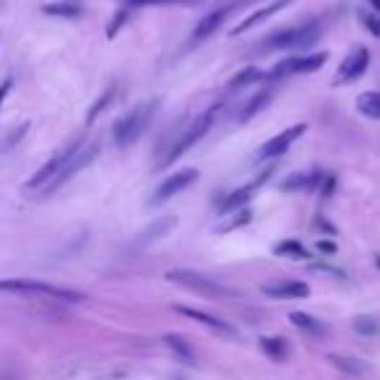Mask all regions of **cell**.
I'll list each match as a JSON object with an SVG mask.
<instances>
[{"label": "cell", "instance_id": "obj_12", "mask_svg": "<svg viewBox=\"0 0 380 380\" xmlns=\"http://www.w3.org/2000/svg\"><path fill=\"white\" fill-rule=\"evenodd\" d=\"M237 6H240V3H227V6H219L216 11L206 13V16L201 18L198 24H196V29L190 32V44H201V42H206L208 37H214L216 29L224 24L227 16H229V13H232Z\"/></svg>", "mask_w": 380, "mask_h": 380}, {"label": "cell", "instance_id": "obj_30", "mask_svg": "<svg viewBox=\"0 0 380 380\" xmlns=\"http://www.w3.org/2000/svg\"><path fill=\"white\" fill-rule=\"evenodd\" d=\"M115 99V89H107V91H104L102 96H99V99H96V104L94 107H91V110H89V115H87V122H94L96 118H99V113H102V110H107V104L113 102Z\"/></svg>", "mask_w": 380, "mask_h": 380}, {"label": "cell", "instance_id": "obj_32", "mask_svg": "<svg viewBox=\"0 0 380 380\" xmlns=\"http://www.w3.org/2000/svg\"><path fill=\"white\" fill-rule=\"evenodd\" d=\"M125 18H128V11H120L118 16H115V24H110V29H107V37L113 39L115 34H118V29H120L122 24H125Z\"/></svg>", "mask_w": 380, "mask_h": 380}, {"label": "cell", "instance_id": "obj_16", "mask_svg": "<svg viewBox=\"0 0 380 380\" xmlns=\"http://www.w3.org/2000/svg\"><path fill=\"white\" fill-rule=\"evenodd\" d=\"M271 99H274V91H271V89H263V91H258L255 96H251V99H248V102L240 107V113H237V122L253 120V118H255L260 110H266Z\"/></svg>", "mask_w": 380, "mask_h": 380}, {"label": "cell", "instance_id": "obj_15", "mask_svg": "<svg viewBox=\"0 0 380 380\" xmlns=\"http://www.w3.org/2000/svg\"><path fill=\"white\" fill-rule=\"evenodd\" d=\"M292 0H271L268 6H263V8H258L255 13H251V16L245 18V21H240V24L234 26L232 29V37H237V34H245L248 29H253L255 24H260V21H266L268 16H274V13H279L281 8H286Z\"/></svg>", "mask_w": 380, "mask_h": 380}, {"label": "cell", "instance_id": "obj_7", "mask_svg": "<svg viewBox=\"0 0 380 380\" xmlns=\"http://www.w3.org/2000/svg\"><path fill=\"white\" fill-rule=\"evenodd\" d=\"M81 144H84V141H73V144H68L65 148H61L55 156H50V159H47V162H44V165L39 167L29 180H26V190H32V193L39 190V193H44V188L58 177V172L65 167V162H68L70 156L76 154V148L81 146Z\"/></svg>", "mask_w": 380, "mask_h": 380}, {"label": "cell", "instance_id": "obj_2", "mask_svg": "<svg viewBox=\"0 0 380 380\" xmlns=\"http://www.w3.org/2000/svg\"><path fill=\"white\" fill-rule=\"evenodd\" d=\"M320 37V24L318 21H305V24L289 26L284 32L266 37V42L260 44V52H279V50H308L318 42Z\"/></svg>", "mask_w": 380, "mask_h": 380}, {"label": "cell", "instance_id": "obj_3", "mask_svg": "<svg viewBox=\"0 0 380 380\" xmlns=\"http://www.w3.org/2000/svg\"><path fill=\"white\" fill-rule=\"evenodd\" d=\"M216 115H219V104H214V107H208L206 113L203 115H198L196 120L190 122L188 128H185V133H182L180 139H175L172 144H170V148H167V154L162 156V162L156 167H170L172 162H177L185 151H190V148L196 146L203 136H206L208 130H211V125H214V120H216Z\"/></svg>", "mask_w": 380, "mask_h": 380}, {"label": "cell", "instance_id": "obj_11", "mask_svg": "<svg viewBox=\"0 0 380 380\" xmlns=\"http://www.w3.org/2000/svg\"><path fill=\"white\" fill-rule=\"evenodd\" d=\"M305 130H308V125H305V122H297V125H292V128L281 130L279 136L268 139L266 144L258 148V159H260V162H268V159H279V156L284 154L286 148L292 146L294 141L303 136Z\"/></svg>", "mask_w": 380, "mask_h": 380}, {"label": "cell", "instance_id": "obj_10", "mask_svg": "<svg viewBox=\"0 0 380 380\" xmlns=\"http://www.w3.org/2000/svg\"><path fill=\"white\" fill-rule=\"evenodd\" d=\"M198 177H201L198 170H180V172H175L172 177H167V180L156 188V193L151 196V206H162L165 201L175 198L177 193L188 190L193 182L198 180Z\"/></svg>", "mask_w": 380, "mask_h": 380}, {"label": "cell", "instance_id": "obj_21", "mask_svg": "<svg viewBox=\"0 0 380 380\" xmlns=\"http://www.w3.org/2000/svg\"><path fill=\"white\" fill-rule=\"evenodd\" d=\"M323 175L320 172H300V175H289L284 182H281V190L292 193V190H310L315 185H320Z\"/></svg>", "mask_w": 380, "mask_h": 380}, {"label": "cell", "instance_id": "obj_18", "mask_svg": "<svg viewBox=\"0 0 380 380\" xmlns=\"http://www.w3.org/2000/svg\"><path fill=\"white\" fill-rule=\"evenodd\" d=\"M260 349H263V355L268 360H274V362H286L289 360V341L281 336H263L260 338Z\"/></svg>", "mask_w": 380, "mask_h": 380}, {"label": "cell", "instance_id": "obj_24", "mask_svg": "<svg viewBox=\"0 0 380 380\" xmlns=\"http://www.w3.org/2000/svg\"><path fill=\"white\" fill-rule=\"evenodd\" d=\"M177 224V216H167V219H159L156 224H151L146 232L141 234V245H148V242H156L159 237H165V234L172 232V227Z\"/></svg>", "mask_w": 380, "mask_h": 380}, {"label": "cell", "instance_id": "obj_9", "mask_svg": "<svg viewBox=\"0 0 380 380\" xmlns=\"http://www.w3.org/2000/svg\"><path fill=\"white\" fill-rule=\"evenodd\" d=\"M370 65V50L367 47H352L349 55H346L341 65H338L336 76H334V87H341V84H355L357 78L365 76V70Z\"/></svg>", "mask_w": 380, "mask_h": 380}, {"label": "cell", "instance_id": "obj_33", "mask_svg": "<svg viewBox=\"0 0 380 380\" xmlns=\"http://www.w3.org/2000/svg\"><path fill=\"white\" fill-rule=\"evenodd\" d=\"M362 18H365V26L370 29L372 34L380 37V16H370V13H367V16H362Z\"/></svg>", "mask_w": 380, "mask_h": 380}, {"label": "cell", "instance_id": "obj_29", "mask_svg": "<svg viewBox=\"0 0 380 380\" xmlns=\"http://www.w3.org/2000/svg\"><path fill=\"white\" fill-rule=\"evenodd\" d=\"M133 8H144V6H201L203 0H125Z\"/></svg>", "mask_w": 380, "mask_h": 380}, {"label": "cell", "instance_id": "obj_36", "mask_svg": "<svg viewBox=\"0 0 380 380\" xmlns=\"http://www.w3.org/2000/svg\"><path fill=\"white\" fill-rule=\"evenodd\" d=\"M367 3H370V6H372L375 11H380V0H367Z\"/></svg>", "mask_w": 380, "mask_h": 380}, {"label": "cell", "instance_id": "obj_4", "mask_svg": "<svg viewBox=\"0 0 380 380\" xmlns=\"http://www.w3.org/2000/svg\"><path fill=\"white\" fill-rule=\"evenodd\" d=\"M167 281L182 286V289H190V292H198L203 297H214V300H229V297H237L234 289L224 286L222 281L206 277V274H198L193 268H175V271H167L165 274Z\"/></svg>", "mask_w": 380, "mask_h": 380}, {"label": "cell", "instance_id": "obj_1", "mask_svg": "<svg viewBox=\"0 0 380 380\" xmlns=\"http://www.w3.org/2000/svg\"><path fill=\"white\" fill-rule=\"evenodd\" d=\"M156 110H159V102H156V99H148V102L136 104V107L128 110L122 118H118V122L113 125L115 146L128 148L130 144H136V141L144 136V130L148 128V122H151Z\"/></svg>", "mask_w": 380, "mask_h": 380}, {"label": "cell", "instance_id": "obj_14", "mask_svg": "<svg viewBox=\"0 0 380 380\" xmlns=\"http://www.w3.org/2000/svg\"><path fill=\"white\" fill-rule=\"evenodd\" d=\"M263 294L274 300H305L310 294V286L305 281H281V284H266Z\"/></svg>", "mask_w": 380, "mask_h": 380}, {"label": "cell", "instance_id": "obj_6", "mask_svg": "<svg viewBox=\"0 0 380 380\" xmlns=\"http://www.w3.org/2000/svg\"><path fill=\"white\" fill-rule=\"evenodd\" d=\"M326 61H329V52L292 55V58H286V61H279L263 78H266V81H281V78L297 76V73H312V70H318Z\"/></svg>", "mask_w": 380, "mask_h": 380}, {"label": "cell", "instance_id": "obj_5", "mask_svg": "<svg viewBox=\"0 0 380 380\" xmlns=\"http://www.w3.org/2000/svg\"><path fill=\"white\" fill-rule=\"evenodd\" d=\"M0 292L11 294H29V297H47V300H61V303H81L84 294L63 286H52L34 279H0Z\"/></svg>", "mask_w": 380, "mask_h": 380}, {"label": "cell", "instance_id": "obj_34", "mask_svg": "<svg viewBox=\"0 0 380 380\" xmlns=\"http://www.w3.org/2000/svg\"><path fill=\"white\" fill-rule=\"evenodd\" d=\"M11 87H13V81H11V78H6V81L0 84V110H3V102H6V96H8Z\"/></svg>", "mask_w": 380, "mask_h": 380}, {"label": "cell", "instance_id": "obj_26", "mask_svg": "<svg viewBox=\"0 0 380 380\" xmlns=\"http://www.w3.org/2000/svg\"><path fill=\"white\" fill-rule=\"evenodd\" d=\"M274 255H281V258H294V260H300V258H308V251L303 248V242H297V240H284V242H279L277 248H274Z\"/></svg>", "mask_w": 380, "mask_h": 380}, {"label": "cell", "instance_id": "obj_17", "mask_svg": "<svg viewBox=\"0 0 380 380\" xmlns=\"http://www.w3.org/2000/svg\"><path fill=\"white\" fill-rule=\"evenodd\" d=\"M329 362L334 365L336 370L344 372V375H349V378H362V375L370 372V367H367L362 360L349 357V355H329Z\"/></svg>", "mask_w": 380, "mask_h": 380}, {"label": "cell", "instance_id": "obj_35", "mask_svg": "<svg viewBox=\"0 0 380 380\" xmlns=\"http://www.w3.org/2000/svg\"><path fill=\"white\" fill-rule=\"evenodd\" d=\"M318 251H320V253H329V255H334V253H336V245H334V242H318Z\"/></svg>", "mask_w": 380, "mask_h": 380}, {"label": "cell", "instance_id": "obj_31", "mask_svg": "<svg viewBox=\"0 0 380 380\" xmlns=\"http://www.w3.org/2000/svg\"><path fill=\"white\" fill-rule=\"evenodd\" d=\"M251 222V208H240V214L234 216V219H229L224 227H222V232H229V229H237V227L248 224Z\"/></svg>", "mask_w": 380, "mask_h": 380}, {"label": "cell", "instance_id": "obj_27", "mask_svg": "<svg viewBox=\"0 0 380 380\" xmlns=\"http://www.w3.org/2000/svg\"><path fill=\"white\" fill-rule=\"evenodd\" d=\"M266 76L263 70H258V68H245V70H240L237 76H232V81H229V89H245V87H251V84H255V81H260V78Z\"/></svg>", "mask_w": 380, "mask_h": 380}, {"label": "cell", "instance_id": "obj_19", "mask_svg": "<svg viewBox=\"0 0 380 380\" xmlns=\"http://www.w3.org/2000/svg\"><path fill=\"white\" fill-rule=\"evenodd\" d=\"M289 320H292L294 329L305 331V334H310V336H323V334L329 331V326H326L323 320L312 318L308 312H289Z\"/></svg>", "mask_w": 380, "mask_h": 380}, {"label": "cell", "instance_id": "obj_23", "mask_svg": "<svg viewBox=\"0 0 380 380\" xmlns=\"http://www.w3.org/2000/svg\"><path fill=\"white\" fill-rule=\"evenodd\" d=\"M165 344L170 346V352H172L175 357H180V360H182L185 365H193V362H196V352H193V346H190L182 336L167 334V336H165Z\"/></svg>", "mask_w": 380, "mask_h": 380}, {"label": "cell", "instance_id": "obj_28", "mask_svg": "<svg viewBox=\"0 0 380 380\" xmlns=\"http://www.w3.org/2000/svg\"><path fill=\"white\" fill-rule=\"evenodd\" d=\"M352 329L360 336H375V334H380V323L372 315H360V318L352 320Z\"/></svg>", "mask_w": 380, "mask_h": 380}, {"label": "cell", "instance_id": "obj_8", "mask_svg": "<svg viewBox=\"0 0 380 380\" xmlns=\"http://www.w3.org/2000/svg\"><path fill=\"white\" fill-rule=\"evenodd\" d=\"M99 154V144L96 141H84L81 146L76 148V154L70 156L68 162H65V167H63L61 172H58V177L44 188V193H55L58 188H63L65 182L70 180V177H76L81 170H87L91 162H94V156Z\"/></svg>", "mask_w": 380, "mask_h": 380}, {"label": "cell", "instance_id": "obj_20", "mask_svg": "<svg viewBox=\"0 0 380 380\" xmlns=\"http://www.w3.org/2000/svg\"><path fill=\"white\" fill-rule=\"evenodd\" d=\"M42 13L58 16V18H78L84 13V6H81L78 0H61V3H47V6H42Z\"/></svg>", "mask_w": 380, "mask_h": 380}, {"label": "cell", "instance_id": "obj_25", "mask_svg": "<svg viewBox=\"0 0 380 380\" xmlns=\"http://www.w3.org/2000/svg\"><path fill=\"white\" fill-rule=\"evenodd\" d=\"M357 110L370 120H380V91H365L357 99Z\"/></svg>", "mask_w": 380, "mask_h": 380}, {"label": "cell", "instance_id": "obj_22", "mask_svg": "<svg viewBox=\"0 0 380 380\" xmlns=\"http://www.w3.org/2000/svg\"><path fill=\"white\" fill-rule=\"evenodd\" d=\"M258 188H260V180L258 182H251V185H245V188H240V190H234L232 196H229V198L222 203V208H219V211H222V214H227V211H234V208H245V203L251 201V196Z\"/></svg>", "mask_w": 380, "mask_h": 380}, {"label": "cell", "instance_id": "obj_13", "mask_svg": "<svg viewBox=\"0 0 380 380\" xmlns=\"http://www.w3.org/2000/svg\"><path fill=\"white\" fill-rule=\"evenodd\" d=\"M175 310L180 312V315H185V318L196 320V323H201V326H206V329H211V331H214V334H219V336L237 338V329H234V326H229L227 320L214 318V315H208V312H203V310H193V308H185V305H177Z\"/></svg>", "mask_w": 380, "mask_h": 380}]
</instances>
